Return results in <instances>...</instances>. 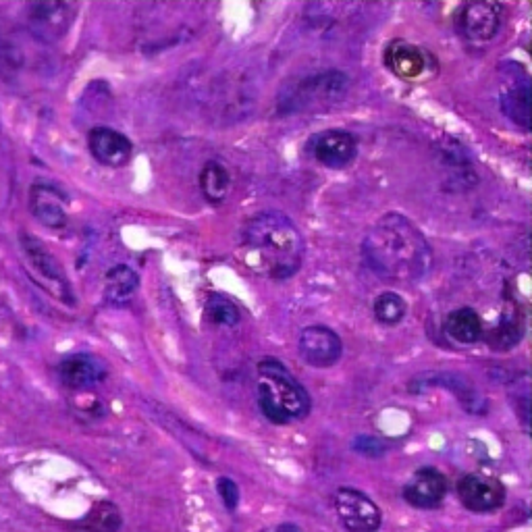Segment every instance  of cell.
<instances>
[{
	"label": "cell",
	"mask_w": 532,
	"mask_h": 532,
	"mask_svg": "<svg viewBox=\"0 0 532 532\" xmlns=\"http://www.w3.org/2000/svg\"><path fill=\"white\" fill-rule=\"evenodd\" d=\"M362 258L381 279L414 283L431 271L433 248L408 217L389 212L366 233Z\"/></svg>",
	"instance_id": "cell-1"
},
{
	"label": "cell",
	"mask_w": 532,
	"mask_h": 532,
	"mask_svg": "<svg viewBox=\"0 0 532 532\" xmlns=\"http://www.w3.org/2000/svg\"><path fill=\"white\" fill-rule=\"evenodd\" d=\"M242 248L252 269L269 279L285 281L302 269L304 237L283 212L252 217L242 231Z\"/></svg>",
	"instance_id": "cell-2"
},
{
	"label": "cell",
	"mask_w": 532,
	"mask_h": 532,
	"mask_svg": "<svg viewBox=\"0 0 532 532\" xmlns=\"http://www.w3.org/2000/svg\"><path fill=\"white\" fill-rule=\"evenodd\" d=\"M258 404L262 414L275 424L302 420L310 414V395L283 362L266 358L258 364Z\"/></svg>",
	"instance_id": "cell-3"
},
{
	"label": "cell",
	"mask_w": 532,
	"mask_h": 532,
	"mask_svg": "<svg viewBox=\"0 0 532 532\" xmlns=\"http://www.w3.org/2000/svg\"><path fill=\"white\" fill-rule=\"evenodd\" d=\"M350 90V77L329 69L314 75H306L294 84H287L277 100L279 113L283 115H304L314 111H325L341 102Z\"/></svg>",
	"instance_id": "cell-4"
},
{
	"label": "cell",
	"mask_w": 532,
	"mask_h": 532,
	"mask_svg": "<svg viewBox=\"0 0 532 532\" xmlns=\"http://www.w3.org/2000/svg\"><path fill=\"white\" fill-rule=\"evenodd\" d=\"M19 244H21L25 260H28L30 264V269L36 273L40 285L48 291V294L55 296L63 304H73L75 296H73L69 279L63 271L61 262L46 250V246L40 242V239L28 233H23L19 237Z\"/></svg>",
	"instance_id": "cell-5"
},
{
	"label": "cell",
	"mask_w": 532,
	"mask_h": 532,
	"mask_svg": "<svg viewBox=\"0 0 532 532\" xmlns=\"http://www.w3.org/2000/svg\"><path fill=\"white\" fill-rule=\"evenodd\" d=\"M75 13L77 9L71 3H36L28 9L25 23L36 40L57 44L69 34Z\"/></svg>",
	"instance_id": "cell-6"
},
{
	"label": "cell",
	"mask_w": 532,
	"mask_h": 532,
	"mask_svg": "<svg viewBox=\"0 0 532 532\" xmlns=\"http://www.w3.org/2000/svg\"><path fill=\"white\" fill-rule=\"evenodd\" d=\"M335 510L348 532H379L383 522L379 505L358 489H339L335 493Z\"/></svg>",
	"instance_id": "cell-7"
},
{
	"label": "cell",
	"mask_w": 532,
	"mask_h": 532,
	"mask_svg": "<svg viewBox=\"0 0 532 532\" xmlns=\"http://www.w3.org/2000/svg\"><path fill=\"white\" fill-rule=\"evenodd\" d=\"M308 150L327 169H343L354 163L358 154V142L350 131L327 129L310 140Z\"/></svg>",
	"instance_id": "cell-8"
},
{
	"label": "cell",
	"mask_w": 532,
	"mask_h": 532,
	"mask_svg": "<svg viewBox=\"0 0 532 532\" xmlns=\"http://www.w3.org/2000/svg\"><path fill=\"white\" fill-rule=\"evenodd\" d=\"M300 354L314 368H331L343 354L341 337L329 327H306L300 335Z\"/></svg>",
	"instance_id": "cell-9"
},
{
	"label": "cell",
	"mask_w": 532,
	"mask_h": 532,
	"mask_svg": "<svg viewBox=\"0 0 532 532\" xmlns=\"http://www.w3.org/2000/svg\"><path fill=\"white\" fill-rule=\"evenodd\" d=\"M458 497L466 505V510L476 512V514H485V512H493L501 508L505 501V489L497 478L468 474L460 478Z\"/></svg>",
	"instance_id": "cell-10"
},
{
	"label": "cell",
	"mask_w": 532,
	"mask_h": 532,
	"mask_svg": "<svg viewBox=\"0 0 532 532\" xmlns=\"http://www.w3.org/2000/svg\"><path fill=\"white\" fill-rule=\"evenodd\" d=\"M88 148L100 165L111 169L125 167L133 156L131 140L113 127H94L88 133Z\"/></svg>",
	"instance_id": "cell-11"
},
{
	"label": "cell",
	"mask_w": 532,
	"mask_h": 532,
	"mask_svg": "<svg viewBox=\"0 0 532 532\" xmlns=\"http://www.w3.org/2000/svg\"><path fill=\"white\" fill-rule=\"evenodd\" d=\"M458 30L472 42H489L501 28V9L495 3H468L458 13Z\"/></svg>",
	"instance_id": "cell-12"
},
{
	"label": "cell",
	"mask_w": 532,
	"mask_h": 532,
	"mask_svg": "<svg viewBox=\"0 0 532 532\" xmlns=\"http://www.w3.org/2000/svg\"><path fill=\"white\" fill-rule=\"evenodd\" d=\"M67 196L48 183H34L30 190V210L38 223L48 229H63L69 221L67 217Z\"/></svg>",
	"instance_id": "cell-13"
},
{
	"label": "cell",
	"mask_w": 532,
	"mask_h": 532,
	"mask_svg": "<svg viewBox=\"0 0 532 532\" xmlns=\"http://www.w3.org/2000/svg\"><path fill=\"white\" fill-rule=\"evenodd\" d=\"M447 495V478L435 468H420L404 487V499L420 510L441 505Z\"/></svg>",
	"instance_id": "cell-14"
},
{
	"label": "cell",
	"mask_w": 532,
	"mask_h": 532,
	"mask_svg": "<svg viewBox=\"0 0 532 532\" xmlns=\"http://www.w3.org/2000/svg\"><path fill=\"white\" fill-rule=\"evenodd\" d=\"M59 375L65 387L82 391L100 383L106 375V366L88 354H73L61 362Z\"/></svg>",
	"instance_id": "cell-15"
},
{
	"label": "cell",
	"mask_w": 532,
	"mask_h": 532,
	"mask_svg": "<svg viewBox=\"0 0 532 532\" xmlns=\"http://www.w3.org/2000/svg\"><path fill=\"white\" fill-rule=\"evenodd\" d=\"M414 381H427V383H412L410 385L412 391H420L424 387H445L460 397V402L464 404L466 410H470L474 414L485 412V399L474 391V387L470 385L468 379L456 375V372H433V375L431 372H427V375H420Z\"/></svg>",
	"instance_id": "cell-16"
},
{
	"label": "cell",
	"mask_w": 532,
	"mask_h": 532,
	"mask_svg": "<svg viewBox=\"0 0 532 532\" xmlns=\"http://www.w3.org/2000/svg\"><path fill=\"white\" fill-rule=\"evenodd\" d=\"M383 61L393 75L402 79H416L427 69V57H424V52L406 40H393L385 48Z\"/></svg>",
	"instance_id": "cell-17"
},
{
	"label": "cell",
	"mask_w": 532,
	"mask_h": 532,
	"mask_svg": "<svg viewBox=\"0 0 532 532\" xmlns=\"http://www.w3.org/2000/svg\"><path fill=\"white\" fill-rule=\"evenodd\" d=\"M140 287L138 273L129 269L127 264H119L115 269L106 273L104 279V300L111 306H123L127 304Z\"/></svg>",
	"instance_id": "cell-18"
},
{
	"label": "cell",
	"mask_w": 532,
	"mask_h": 532,
	"mask_svg": "<svg viewBox=\"0 0 532 532\" xmlns=\"http://www.w3.org/2000/svg\"><path fill=\"white\" fill-rule=\"evenodd\" d=\"M445 333L454 341L464 343V345L481 341L483 337L481 316H478V312L472 308L454 310L445 321Z\"/></svg>",
	"instance_id": "cell-19"
},
{
	"label": "cell",
	"mask_w": 532,
	"mask_h": 532,
	"mask_svg": "<svg viewBox=\"0 0 532 532\" xmlns=\"http://www.w3.org/2000/svg\"><path fill=\"white\" fill-rule=\"evenodd\" d=\"M200 190L210 204H223L231 192V175L217 163L210 161L200 171Z\"/></svg>",
	"instance_id": "cell-20"
},
{
	"label": "cell",
	"mask_w": 532,
	"mask_h": 532,
	"mask_svg": "<svg viewBox=\"0 0 532 532\" xmlns=\"http://www.w3.org/2000/svg\"><path fill=\"white\" fill-rule=\"evenodd\" d=\"M501 109L505 117H510V121H514L516 125L524 129L530 127V86L526 77L505 90L501 98Z\"/></svg>",
	"instance_id": "cell-21"
},
{
	"label": "cell",
	"mask_w": 532,
	"mask_h": 532,
	"mask_svg": "<svg viewBox=\"0 0 532 532\" xmlns=\"http://www.w3.org/2000/svg\"><path fill=\"white\" fill-rule=\"evenodd\" d=\"M121 512L115 503L100 501L82 520L84 530L88 532H117L121 528Z\"/></svg>",
	"instance_id": "cell-22"
},
{
	"label": "cell",
	"mask_w": 532,
	"mask_h": 532,
	"mask_svg": "<svg viewBox=\"0 0 532 532\" xmlns=\"http://www.w3.org/2000/svg\"><path fill=\"white\" fill-rule=\"evenodd\" d=\"M372 310H375V316L383 325H397L404 321L408 306L404 298L395 294V291H383V294L375 300V304H372Z\"/></svg>",
	"instance_id": "cell-23"
},
{
	"label": "cell",
	"mask_w": 532,
	"mask_h": 532,
	"mask_svg": "<svg viewBox=\"0 0 532 532\" xmlns=\"http://www.w3.org/2000/svg\"><path fill=\"white\" fill-rule=\"evenodd\" d=\"M204 314L210 323L223 325V327H233L239 323V318H242L239 308L223 296H210L204 306Z\"/></svg>",
	"instance_id": "cell-24"
},
{
	"label": "cell",
	"mask_w": 532,
	"mask_h": 532,
	"mask_svg": "<svg viewBox=\"0 0 532 532\" xmlns=\"http://www.w3.org/2000/svg\"><path fill=\"white\" fill-rule=\"evenodd\" d=\"M520 337H522L520 325L516 321H510V318H505V321L495 331L489 333L487 341L493 350L505 352V350L514 348V345L520 341Z\"/></svg>",
	"instance_id": "cell-25"
},
{
	"label": "cell",
	"mask_w": 532,
	"mask_h": 532,
	"mask_svg": "<svg viewBox=\"0 0 532 532\" xmlns=\"http://www.w3.org/2000/svg\"><path fill=\"white\" fill-rule=\"evenodd\" d=\"M23 65V57L17 46L0 40V75L7 77V75H13L21 69Z\"/></svg>",
	"instance_id": "cell-26"
},
{
	"label": "cell",
	"mask_w": 532,
	"mask_h": 532,
	"mask_svg": "<svg viewBox=\"0 0 532 532\" xmlns=\"http://www.w3.org/2000/svg\"><path fill=\"white\" fill-rule=\"evenodd\" d=\"M217 489H219V495H221V499L225 503V508L233 512L237 508V503H239V489H237V485L231 481V478L223 476V478H219V481H217Z\"/></svg>",
	"instance_id": "cell-27"
},
{
	"label": "cell",
	"mask_w": 532,
	"mask_h": 532,
	"mask_svg": "<svg viewBox=\"0 0 532 532\" xmlns=\"http://www.w3.org/2000/svg\"><path fill=\"white\" fill-rule=\"evenodd\" d=\"M354 449L358 451V454L368 456V458H379L385 454V445L372 437H358L354 441Z\"/></svg>",
	"instance_id": "cell-28"
},
{
	"label": "cell",
	"mask_w": 532,
	"mask_h": 532,
	"mask_svg": "<svg viewBox=\"0 0 532 532\" xmlns=\"http://www.w3.org/2000/svg\"><path fill=\"white\" fill-rule=\"evenodd\" d=\"M275 532H302V528H298V526H294V524H283V526H279Z\"/></svg>",
	"instance_id": "cell-29"
}]
</instances>
